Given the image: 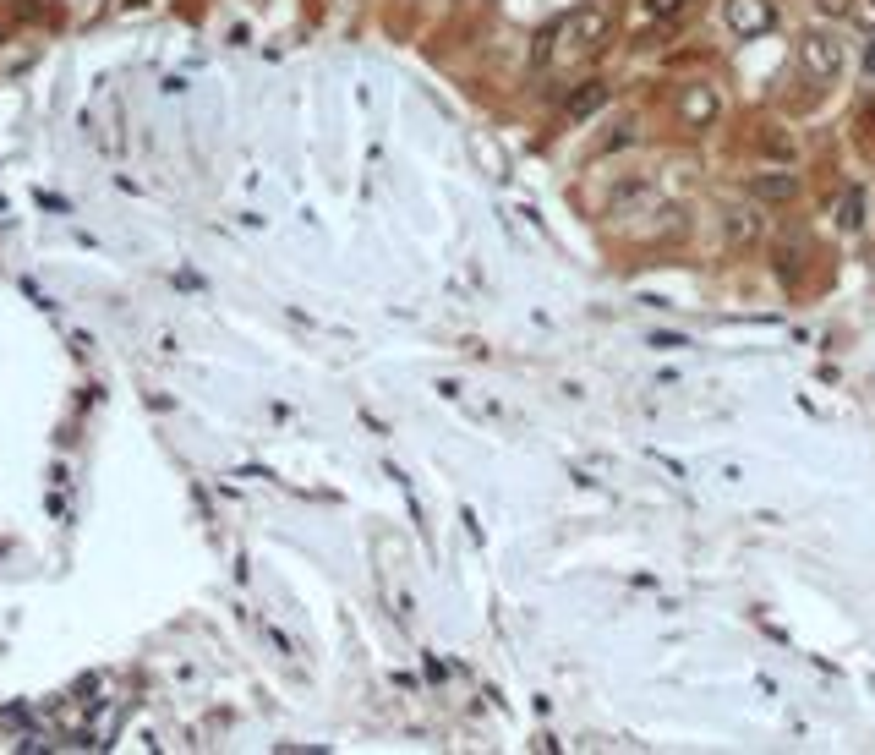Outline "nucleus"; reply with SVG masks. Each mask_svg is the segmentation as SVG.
I'll return each instance as SVG.
<instances>
[{"label": "nucleus", "mask_w": 875, "mask_h": 755, "mask_svg": "<svg viewBox=\"0 0 875 755\" xmlns=\"http://www.w3.org/2000/svg\"><path fill=\"white\" fill-rule=\"evenodd\" d=\"M799 66L810 77H837L843 72V39H837L832 28H810L799 39Z\"/></svg>", "instance_id": "1"}, {"label": "nucleus", "mask_w": 875, "mask_h": 755, "mask_svg": "<svg viewBox=\"0 0 875 755\" xmlns=\"http://www.w3.org/2000/svg\"><path fill=\"white\" fill-rule=\"evenodd\" d=\"M750 197L766 203V208H783V203L799 197V176H793V170H761V176L750 181Z\"/></svg>", "instance_id": "2"}, {"label": "nucleus", "mask_w": 875, "mask_h": 755, "mask_svg": "<svg viewBox=\"0 0 875 755\" xmlns=\"http://www.w3.org/2000/svg\"><path fill=\"white\" fill-rule=\"evenodd\" d=\"M722 241H728V247H755V241H761V208L733 203L728 214H722Z\"/></svg>", "instance_id": "3"}, {"label": "nucleus", "mask_w": 875, "mask_h": 755, "mask_svg": "<svg viewBox=\"0 0 875 755\" xmlns=\"http://www.w3.org/2000/svg\"><path fill=\"white\" fill-rule=\"evenodd\" d=\"M608 94H613V88L602 83V77H586V83H575V88H569L564 115H569V121H591V115H597L602 104H608Z\"/></svg>", "instance_id": "4"}, {"label": "nucleus", "mask_w": 875, "mask_h": 755, "mask_svg": "<svg viewBox=\"0 0 875 755\" xmlns=\"http://www.w3.org/2000/svg\"><path fill=\"white\" fill-rule=\"evenodd\" d=\"M772 22H777V11L766 6V0H728V28L744 33V39L761 33V28H772Z\"/></svg>", "instance_id": "5"}, {"label": "nucleus", "mask_w": 875, "mask_h": 755, "mask_svg": "<svg viewBox=\"0 0 875 755\" xmlns=\"http://www.w3.org/2000/svg\"><path fill=\"white\" fill-rule=\"evenodd\" d=\"M564 28L575 33L580 50H602V44H608V28H613V22H608V11H580V17H569Z\"/></svg>", "instance_id": "6"}, {"label": "nucleus", "mask_w": 875, "mask_h": 755, "mask_svg": "<svg viewBox=\"0 0 875 755\" xmlns=\"http://www.w3.org/2000/svg\"><path fill=\"white\" fill-rule=\"evenodd\" d=\"M684 121H690V126H711V121H717V94H711V88H690V94H684Z\"/></svg>", "instance_id": "7"}, {"label": "nucleus", "mask_w": 875, "mask_h": 755, "mask_svg": "<svg viewBox=\"0 0 875 755\" xmlns=\"http://www.w3.org/2000/svg\"><path fill=\"white\" fill-rule=\"evenodd\" d=\"M837 225L843 230H865V192H843V203H837Z\"/></svg>", "instance_id": "8"}, {"label": "nucleus", "mask_w": 875, "mask_h": 755, "mask_svg": "<svg viewBox=\"0 0 875 755\" xmlns=\"http://www.w3.org/2000/svg\"><path fill=\"white\" fill-rule=\"evenodd\" d=\"M761 148H766L772 159H783V165H788L793 154H799V148H793V137L783 132V126H761Z\"/></svg>", "instance_id": "9"}, {"label": "nucleus", "mask_w": 875, "mask_h": 755, "mask_svg": "<svg viewBox=\"0 0 875 755\" xmlns=\"http://www.w3.org/2000/svg\"><path fill=\"white\" fill-rule=\"evenodd\" d=\"M640 192H646V176H624V181L608 192V208H624L629 197H640Z\"/></svg>", "instance_id": "10"}, {"label": "nucleus", "mask_w": 875, "mask_h": 755, "mask_svg": "<svg viewBox=\"0 0 875 755\" xmlns=\"http://www.w3.org/2000/svg\"><path fill=\"white\" fill-rule=\"evenodd\" d=\"M854 121H859V126H870V132H875V94H865V99L854 104Z\"/></svg>", "instance_id": "11"}, {"label": "nucleus", "mask_w": 875, "mask_h": 755, "mask_svg": "<svg viewBox=\"0 0 875 755\" xmlns=\"http://www.w3.org/2000/svg\"><path fill=\"white\" fill-rule=\"evenodd\" d=\"M690 0H646V11L651 17H673V11H684Z\"/></svg>", "instance_id": "12"}, {"label": "nucleus", "mask_w": 875, "mask_h": 755, "mask_svg": "<svg viewBox=\"0 0 875 755\" xmlns=\"http://www.w3.org/2000/svg\"><path fill=\"white\" fill-rule=\"evenodd\" d=\"M865 6H870V11H875V0H865Z\"/></svg>", "instance_id": "13"}]
</instances>
